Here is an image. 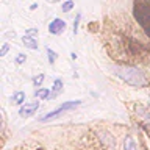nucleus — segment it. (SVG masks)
Wrapping results in <instances>:
<instances>
[{"instance_id": "nucleus-11", "label": "nucleus", "mask_w": 150, "mask_h": 150, "mask_svg": "<svg viewBox=\"0 0 150 150\" xmlns=\"http://www.w3.org/2000/svg\"><path fill=\"white\" fill-rule=\"evenodd\" d=\"M42 81H44V75H38V77L33 78V84H35V86H38V88L41 86Z\"/></svg>"}, {"instance_id": "nucleus-2", "label": "nucleus", "mask_w": 150, "mask_h": 150, "mask_svg": "<svg viewBox=\"0 0 150 150\" xmlns=\"http://www.w3.org/2000/svg\"><path fill=\"white\" fill-rule=\"evenodd\" d=\"M80 100H72V102H66V103H63L61 106H58L56 110H53L52 112H49V114H45L44 117H41V122H47V120H50V119H55V117H58V116H61L63 112H66V111H69V110H74V108H77L78 105H80Z\"/></svg>"}, {"instance_id": "nucleus-4", "label": "nucleus", "mask_w": 150, "mask_h": 150, "mask_svg": "<svg viewBox=\"0 0 150 150\" xmlns=\"http://www.w3.org/2000/svg\"><path fill=\"white\" fill-rule=\"evenodd\" d=\"M66 30V22L63 19H53L50 23H49V31L52 35H59Z\"/></svg>"}, {"instance_id": "nucleus-6", "label": "nucleus", "mask_w": 150, "mask_h": 150, "mask_svg": "<svg viewBox=\"0 0 150 150\" xmlns=\"http://www.w3.org/2000/svg\"><path fill=\"white\" fill-rule=\"evenodd\" d=\"M124 150H139L138 145H136L134 139L131 136H127L125 141H124Z\"/></svg>"}, {"instance_id": "nucleus-5", "label": "nucleus", "mask_w": 150, "mask_h": 150, "mask_svg": "<svg viewBox=\"0 0 150 150\" xmlns=\"http://www.w3.org/2000/svg\"><path fill=\"white\" fill-rule=\"evenodd\" d=\"M22 42L25 44V47H28V49H31V50H36V49H38V41H36L33 36L25 35V36L22 38Z\"/></svg>"}, {"instance_id": "nucleus-1", "label": "nucleus", "mask_w": 150, "mask_h": 150, "mask_svg": "<svg viewBox=\"0 0 150 150\" xmlns=\"http://www.w3.org/2000/svg\"><path fill=\"white\" fill-rule=\"evenodd\" d=\"M116 72L125 83L131 84V86L141 88V86H145V83H147L145 75L141 72V70H138L136 67H117Z\"/></svg>"}, {"instance_id": "nucleus-3", "label": "nucleus", "mask_w": 150, "mask_h": 150, "mask_svg": "<svg viewBox=\"0 0 150 150\" xmlns=\"http://www.w3.org/2000/svg\"><path fill=\"white\" fill-rule=\"evenodd\" d=\"M38 108H39V102L25 103V105L21 106V110H19V114H21V117H30V116H33V114H35V112L38 111Z\"/></svg>"}, {"instance_id": "nucleus-8", "label": "nucleus", "mask_w": 150, "mask_h": 150, "mask_svg": "<svg viewBox=\"0 0 150 150\" xmlns=\"http://www.w3.org/2000/svg\"><path fill=\"white\" fill-rule=\"evenodd\" d=\"M11 102L16 103V105H22V103L25 102V92H22V91L16 92V94L11 97Z\"/></svg>"}, {"instance_id": "nucleus-14", "label": "nucleus", "mask_w": 150, "mask_h": 150, "mask_svg": "<svg viewBox=\"0 0 150 150\" xmlns=\"http://www.w3.org/2000/svg\"><path fill=\"white\" fill-rule=\"evenodd\" d=\"M8 50H9V44H3L2 52H0V56H5V55L8 53Z\"/></svg>"}, {"instance_id": "nucleus-9", "label": "nucleus", "mask_w": 150, "mask_h": 150, "mask_svg": "<svg viewBox=\"0 0 150 150\" xmlns=\"http://www.w3.org/2000/svg\"><path fill=\"white\" fill-rule=\"evenodd\" d=\"M50 91L47 88H41V89H38V91L35 92V96L38 97V98H41V100H45V98H49L50 97Z\"/></svg>"}, {"instance_id": "nucleus-13", "label": "nucleus", "mask_w": 150, "mask_h": 150, "mask_svg": "<svg viewBox=\"0 0 150 150\" xmlns=\"http://www.w3.org/2000/svg\"><path fill=\"white\" fill-rule=\"evenodd\" d=\"M25 59H27V55H25V53H21V55H17V58H16V63H17V64H22Z\"/></svg>"}, {"instance_id": "nucleus-12", "label": "nucleus", "mask_w": 150, "mask_h": 150, "mask_svg": "<svg viewBox=\"0 0 150 150\" xmlns=\"http://www.w3.org/2000/svg\"><path fill=\"white\" fill-rule=\"evenodd\" d=\"M47 56H49V61L50 63H55V59H56V53L52 49H47Z\"/></svg>"}, {"instance_id": "nucleus-15", "label": "nucleus", "mask_w": 150, "mask_h": 150, "mask_svg": "<svg viewBox=\"0 0 150 150\" xmlns=\"http://www.w3.org/2000/svg\"><path fill=\"white\" fill-rule=\"evenodd\" d=\"M78 21H80V14L77 16V21H75V25H74V33H77V30H78Z\"/></svg>"}, {"instance_id": "nucleus-16", "label": "nucleus", "mask_w": 150, "mask_h": 150, "mask_svg": "<svg viewBox=\"0 0 150 150\" xmlns=\"http://www.w3.org/2000/svg\"><path fill=\"white\" fill-rule=\"evenodd\" d=\"M47 2H52V3H55V2H59V0H47Z\"/></svg>"}, {"instance_id": "nucleus-7", "label": "nucleus", "mask_w": 150, "mask_h": 150, "mask_svg": "<svg viewBox=\"0 0 150 150\" xmlns=\"http://www.w3.org/2000/svg\"><path fill=\"white\" fill-rule=\"evenodd\" d=\"M61 91H63V80L56 78V80H55V83H53V88H52V94H50V97L58 96V94H59Z\"/></svg>"}, {"instance_id": "nucleus-10", "label": "nucleus", "mask_w": 150, "mask_h": 150, "mask_svg": "<svg viewBox=\"0 0 150 150\" xmlns=\"http://www.w3.org/2000/svg\"><path fill=\"white\" fill-rule=\"evenodd\" d=\"M72 8H74V2H72V0H66V2L63 3V13H67Z\"/></svg>"}]
</instances>
